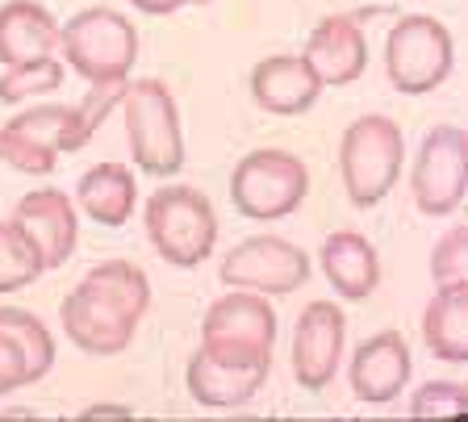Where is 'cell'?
<instances>
[{
	"mask_svg": "<svg viewBox=\"0 0 468 422\" xmlns=\"http://www.w3.org/2000/svg\"><path fill=\"white\" fill-rule=\"evenodd\" d=\"M151 310V280L130 259H109L63 297V334L84 355H122Z\"/></svg>",
	"mask_w": 468,
	"mask_h": 422,
	"instance_id": "cell-1",
	"label": "cell"
},
{
	"mask_svg": "<svg viewBox=\"0 0 468 422\" xmlns=\"http://www.w3.org/2000/svg\"><path fill=\"white\" fill-rule=\"evenodd\" d=\"M406 138L401 126L385 113H364L343 130L339 142V176L347 188V201L356 209H372L398 188Z\"/></svg>",
	"mask_w": 468,
	"mask_h": 422,
	"instance_id": "cell-2",
	"label": "cell"
},
{
	"mask_svg": "<svg viewBox=\"0 0 468 422\" xmlns=\"http://www.w3.org/2000/svg\"><path fill=\"white\" fill-rule=\"evenodd\" d=\"M130 155L146 176H176L185 167V134H180V109L164 79H126L122 89Z\"/></svg>",
	"mask_w": 468,
	"mask_h": 422,
	"instance_id": "cell-3",
	"label": "cell"
},
{
	"mask_svg": "<svg viewBox=\"0 0 468 422\" xmlns=\"http://www.w3.org/2000/svg\"><path fill=\"white\" fill-rule=\"evenodd\" d=\"M146 238L172 268H201L218 247L214 201L193 185H167L146 201Z\"/></svg>",
	"mask_w": 468,
	"mask_h": 422,
	"instance_id": "cell-4",
	"label": "cell"
},
{
	"mask_svg": "<svg viewBox=\"0 0 468 422\" xmlns=\"http://www.w3.org/2000/svg\"><path fill=\"white\" fill-rule=\"evenodd\" d=\"M58 50L88 84H126L138 59V30L117 9H80L58 34Z\"/></svg>",
	"mask_w": 468,
	"mask_h": 422,
	"instance_id": "cell-5",
	"label": "cell"
},
{
	"mask_svg": "<svg viewBox=\"0 0 468 422\" xmlns=\"http://www.w3.org/2000/svg\"><path fill=\"white\" fill-rule=\"evenodd\" d=\"M305 193H310V167L292 151L260 147L234 164L230 201L251 222H281V217L297 214Z\"/></svg>",
	"mask_w": 468,
	"mask_h": 422,
	"instance_id": "cell-6",
	"label": "cell"
},
{
	"mask_svg": "<svg viewBox=\"0 0 468 422\" xmlns=\"http://www.w3.org/2000/svg\"><path fill=\"white\" fill-rule=\"evenodd\" d=\"M456 68V38L431 13H410L385 38V76L398 92L422 97L435 92Z\"/></svg>",
	"mask_w": 468,
	"mask_h": 422,
	"instance_id": "cell-7",
	"label": "cell"
},
{
	"mask_svg": "<svg viewBox=\"0 0 468 422\" xmlns=\"http://www.w3.org/2000/svg\"><path fill=\"white\" fill-rule=\"evenodd\" d=\"M276 310L263 293L234 289L205 310L201 352L218 360H272Z\"/></svg>",
	"mask_w": 468,
	"mask_h": 422,
	"instance_id": "cell-8",
	"label": "cell"
},
{
	"mask_svg": "<svg viewBox=\"0 0 468 422\" xmlns=\"http://www.w3.org/2000/svg\"><path fill=\"white\" fill-rule=\"evenodd\" d=\"M414 206L427 217H452L468 196V134L460 126H435L419 147L414 172Z\"/></svg>",
	"mask_w": 468,
	"mask_h": 422,
	"instance_id": "cell-9",
	"label": "cell"
},
{
	"mask_svg": "<svg viewBox=\"0 0 468 422\" xmlns=\"http://www.w3.org/2000/svg\"><path fill=\"white\" fill-rule=\"evenodd\" d=\"M222 285L230 289H251L263 297H284L310 280V256L297 243L281 235H255L230 247V256L218 268Z\"/></svg>",
	"mask_w": 468,
	"mask_h": 422,
	"instance_id": "cell-10",
	"label": "cell"
},
{
	"mask_svg": "<svg viewBox=\"0 0 468 422\" xmlns=\"http://www.w3.org/2000/svg\"><path fill=\"white\" fill-rule=\"evenodd\" d=\"M347 343V318L335 301H310L292 331V376L310 393H322L335 381Z\"/></svg>",
	"mask_w": 468,
	"mask_h": 422,
	"instance_id": "cell-11",
	"label": "cell"
},
{
	"mask_svg": "<svg viewBox=\"0 0 468 422\" xmlns=\"http://www.w3.org/2000/svg\"><path fill=\"white\" fill-rule=\"evenodd\" d=\"M55 368V334L38 314L0 305V397L38 385Z\"/></svg>",
	"mask_w": 468,
	"mask_h": 422,
	"instance_id": "cell-12",
	"label": "cell"
},
{
	"mask_svg": "<svg viewBox=\"0 0 468 422\" xmlns=\"http://www.w3.org/2000/svg\"><path fill=\"white\" fill-rule=\"evenodd\" d=\"M13 222L29 235V243L38 247L42 268H63L71 256H76L80 243V214L76 201H71L63 188H38L17 201L13 209Z\"/></svg>",
	"mask_w": 468,
	"mask_h": 422,
	"instance_id": "cell-13",
	"label": "cell"
},
{
	"mask_svg": "<svg viewBox=\"0 0 468 422\" xmlns=\"http://www.w3.org/2000/svg\"><path fill=\"white\" fill-rule=\"evenodd\" d=\"M305 63L314 68V76L322 79V89H347L364 76L368 68V38L364 26L347 13H331L305 38Z\"/></svg>",
	"mask_w": 468,
	"mask_h": 422,
	"instance_id": "cell-14",
	"label": "cell"
},
{
	"mask_svg": "<svg viewBox=\"0 0 468 422\" xmlns=\"http://www.w3.org/2000/svg\"><path fill=\"white\" fill-rule=\"evenodd\" d=\"M268 373H272V360H218L197 347L185 368V385L193 402L209 410H239L263 389Z\"/></svg>",
	"mask_w": 468,
	"mask_h": 422,
	"instance_id": "cell-15",
	"label": "cell"
},
{
	"mask_svg": "<svg viewBox=\"0 0 468 422\" xmlns=\"http://www.w3.org/2000/svg\"><path fill=\"white\" fill-rule=\"evenodd\" d=\"M410 373H414V360H410L406 334L380 331L364 339L351 355V393L368 406H385L398 393H406Z\"/></svg>",
	"mask_w": 468,
	"mask_h": 422,
	"instance_id": "cell-16",
	"label": "cell"
},
{
	"mask_svg": "<svg viewBox=\"0 0 468 422\" xmlns=\"http://www.w3.org/2000/svg\"><path fill=\"white\" fill-rule=\"evenodd\" d=\"M251 97L263 113L276 118H297L310 113L322 97V79L305 63V55H272V59L255 63L251 71Z\"/></svg>",
	"mask_w": 468,
	"mask_h": 422,
	"instance_id": "cell-17",
	"label": "cell"
},
{
	"mask_svg": "<svg viewBox=\"0 0 468 422\" xmlns=\"http://www.w3.org/2000/svg\"><path fill=\"white\" fill-rule=\"evenodd\" d=\"M318 264H322V276L331 280V289L339 297H347V301H364L380 285L377 247L364 235H356V230H335V235L322 238Z\"/></svg>",
	"mask_w": 468,
	"mask_h": 422,
	"instance_id": "cell-18",
	"label": "cell"
},
{
	"mask_svg": "<svg viewBox=\"0 0 468 422\" xmlns=\"http://www.w3.org/2000/svg\"><path fill=\"white\" fill-rule=\"evenodd\" d=\"M58 34H63V26L38 0L0 5V63L5 68L42 59V55H58Z\"/></svg>",
	"mask_w": 468,
	"mask_h": 422,
	"instance_id": "cell-19",
	"label": "cell"
},
{
	"mask_svg": "<svg viewBox=\"0 0 468 422\" xmlns=\"http://www.w3.org/2000/svg\"><path fill=\"white\" fill-rule=\"evenodd\" d=\"M76 201L97 227H126L138 206V185L126 164H97L80 176Z\"/></svg>",
	"mask_w": 468,
	"mask_h": 422,
	"instance_id": "cell-20",
	"label": "cell"
},
{
	"mask_svg": "<svg viewBox=\"0 0 468 422\" xmlns=\"http://www.w3.org/2000/svg\"><path fill=\"white\" fill-rule=\"evenodd\" d=\"M422 339L443 364H468V289H435L422 310Z\"/></svg>",
	"mask_w": 468,
	"mask_h": 422,
	"instance_id": "cell-21",
	"label": "cell"
},
{
	"mask_svg": "<svg viewBox=\"0 0 468 422\" xmlns=\"http://www.w3.org/2000/svg\"><path fill=\"white\" fill-rule=\"evenodd\" d=\"M42 272H47L42 256H38V247L29 243L26 230L13 217L0 222V293H17V289L34 285Z\"/></svg>",
	"mask_w": 468,
	"mask_h": 422,
	"instance_id": "cell-22",
	"label": "cell"
},
{
	"mask_svg": "<svg viewBox=\"0 0 468 422\" xmlns=\"http://www.w3.org/2000/svg\"><path fill=\"white\" fill-rule=\"evenodd\" d=\"M58 84H63V63L55 55H42V59L5 68V76H0V100L17 105V100L42 97V92H58Z\"/></svg>",
	"mask_w": 468,
	"mask_h": 422,
	"instance_id": "cell-23",
	"label": "cell"
},
{
	"mask_svg": "<svg viewBox=\"0 0 468 422\" xmlns=\"http://www.w3.org/2000/svg\"><path fill=\"white\" fill-rule=\"evenodd\" d=\"M435 289H468V227H452L431 251Z\"/></svg>",
	"mask_w": 468,
	"mask_h": 422,
	"instance_id": "cell-24",
	"label": "cell"
},
{
	"mask_svg": "<svg viewBox=\"0 0 468 422\" xmlns=\"http://www.w3.org/2000/svg\"><path fill=\"white\" fill-rule=\"evenodd\" d=\"M468 389L460 381H427L410 393V418H464Z\"/></svg>",
	"mask_w": 468,
	"mask_h": 422,
	"instance_id": "cell-25",
	"label": "cell"
},
{
	"mask_svg": "<svg viewBox=\"0 0 468 422\" xmlns=\"http://www.w3.org/2000/svg\"><path fill=\"white\" fill-rule=\"evenodd\" d=\"M0 164H9L13 172H26V176H50L58 159L42 155L38 147H29L26 138H17L9 126H0Z\"/></svg>",
	"mask_w": 468,
	"mask_h": 422,
	"instance_id": "cell-26",
	"label": "cell"
},
{
	"mask_svg": "<svg viewBox=\"0 0 468 422\" xmlns=\"http://www.w3.org/2000/svg\"><path fill=\"white\" fill-rule=\"evenodd\" d=\"M138 13H151V17H167V13H176V9H185L188 0H130Z\"/></svg>",
	"mask_w": 468,
	"mask_h": 422,
	"instance_id": "cell-27",
	"label": "cell"
},
{
	"mask_svg": "<svg viewBox=\"0 0 468 422\" xmlns=\"http://www.w3.org/2000/svg\"><path fill=\"white\" fill-rule=\"evenodd\" d=\"M188 5H209V0H188Z\"/></svg>",
	"mask_w": 468,
	"mask_h": 422,
	"instance_id": "cell-28",
	"label": "cell"
}]
</instances>
